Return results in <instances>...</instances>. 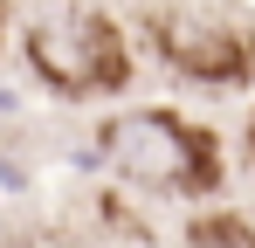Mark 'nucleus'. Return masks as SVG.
I'll return each mask as SVG.
<instances>
[{
    "mask_svg": "<svg viewBox=\"0 0 255 248\" xmlns=\"http://www.w3.org/2000/svg\"><path fill=\"white\" fill-rule=\"evenodd\" d=\"M104 159L111 172H125L138 186H159V193H200L221 179L214 159V138L179 124L172 111H125V118L104 124Z\"/></svg>",
    "mask_w": 255,
    "mask_h": 248,
    "instance_id": "obj_1",
    "label": "nucleus"
},
{
    "mask_svg": "<svg viewBox=\"0 0 255 248\" xmlns=\"http://www.w3.org/2000/svg\"><path fill=\"white\" fill-rule=\"evenodd\" d=\"M28 62L48 90L62 97H97V90H118L131 76V55H125V35L90 14V7H69V14H48L28 28Z\"/></svg>",
    "mask_w": 255,
    "mask_h": 248,
    "instance_id": "obj_2",
    "label": "nucleus"
},
{
    "mask_svg": "<svg viewBox=\"0 0 255 248\" xmlns=\"http://www.w3.org/2000/svg\"><path fill=\"white\" fill-rule=\"evenodd\" d=\"M152 41H159V55L172 69H186L200 83H242L255 69V41L228 14H214V7H166V14H152Z\"/></svg>",
    "mask_w": 255,
    "mask_h": 248,
    "instance_id": "obj_3",
    "label": "nucleus"
},
{
    "mask_svg": "<svg viewBox=\"0 0 255 248\" xmlns=\"http://www.w3.org/2000/svg\"><path fill=\"white\" fill-rule=\"evenodd\" d=\"M193 248H255V235L228 214H207V221H193Z\"/></svg>",
    "mask_w": 255,
    "mask_h": 248,
    "instance_id": "obj_4",
    "label": "nucleus"
},
{
    "mask_svg": "<svg viewBox=\"0 0 255 248\" xmlns=\"http://www.w3.org/2000/svg\"><path fill=\"white\" fill-rule=\"evenodd\" d=\"M249 145H255V131H249Z\"/></svg>",
    "mask_w": 255,
    "mask_h": 248,
    "instance_id": "obj_5",
    "label": "nucleus"
}]
</instances>
